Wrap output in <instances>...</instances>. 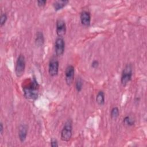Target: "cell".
<instances>
[{
  "label": "cell",
  "mask_w": 147,
  "mask_h": 147,
  "mask_svg": "<svg viewBox=\"0 0 147 147\" xmlns=\"http://www.w3.org/2000/svg\"><path fill=\"white\" fill-rule=\"evenodd\" d=\"M39 85L35 78H33L29 86H26L22 88L25 97L29 100H36L38 98Z\"/></svg>",
  "instance_id": "obj_1"
},
{
  "label": "cell",
  "mask_w": 147,
  "mask_h": 147,
  "mask_svg": "<svg viewBox=\"0 0 147 147\" xmlns=\"http://www.w3.org/2000/svg\"><path fill=\"white\" fill-rule=\"evenodd\" d=\"M72 135V122L71 120H67L61 131V140L63 141H69Z\"/></svg>",
  "instance_id": "obj_2"
},
{
  "label": "cell",
  "mask_w": 147,
  "mask_h": 147,
  "mask_svg": "<svg viewBox=\"0 0 147 147\" xmlns=\"http://www.w3.org/2000/svg\"><path fill=\"white\" fill-rule=\"evenodd\" d=\"M25 58L23 55L21 54L17 57L16 63L15 73L17 77L20 78L24 75L25 69Z\"/></svg>",
  "instance_id": "obj_3"
},
{
  "label": "cell",
  "mask_w": 147,
  "mask_h": 147,
  "mask_svg": "<svg viewBox=\"0 0 147 147\" xmlns=\"http://www.w3.org/2000/svg\"><path fill=\"white\" fill-rule=\"evenodd\" d=\"M133 75V70L132 67L130 64H127L123 68L121 78V82L123 86H126L132 78Z\"/></svg>",
  "instance_id": "obj_4"
},
{
  "label": "cell",
  "mask_w": 147,
  "mask_h": 147,
  "mask_svg": "<svg viewBox=\"0 0 147 147\" xmlns=\"http://www.w3.org/2000/svg\"><path fill=\"white\" fill-rule=\"evenodd\" d=\"M65 41L63 37H58L55 42V51L57 56H60L63 55L65 51Z\"/></svg>",
  "instance_id": "obj_5"
},
{
  "label": "cell",
  "mask_w": 147,
  "mask_h": 147,
  "mask_svg": "<svg viewBox=\"0 0 147 147\" xmlns=\"http://www.w3.org/2000/svg\"><path fill=\"white\" fill-rule=\"evenodd\" d=\"M75 68L72 65H68L65 71V80L68 86H71L74 80Z\"/></svg>",
  "instance_id": "obj_6"
},
{
  "label": "cell",
  "mask_w": 147,
  "mask_h": 147,
  "mask_svg": "<svg viewBox=\"0 0 147 147\" xmlns=\"http://www.w3.org/2000/svg\"><path fill=\"white\" fill-rule=\"evenodd\" d=\"M59 61L53 57L51 59L49 67H48V72L50 76L53 77L57 75L59 72Z\"/></svg>",
  "instance_id": "obj_7"
},
{
  "label": "cell",
  "mask_w": 147,
  "mask_h": 147,
  "mask_svg": "<svg viewBox=\"0 0 147 147\" xmlns=\"http://www.w3.org/2000/svg\"><path fill=\"white\" fill-rule=\"evenodd\" d=\"M56 31L58 37H63L66 33L67 28L65 21L63 19H58L56 23Z\"/></svg>",
  "instance_id": "obj_8"
},
{
  "label": "cell",
  "mask_w": 147,
  "mask_h": 147,
  "mask_svg": "<svg viewBox=\"0 0 147 147\" xmlns=\"http://www.w3.org/2000/svg\"><path fill=\"white\" fill-rule=\"evenodd\" d=\"M80 19L81 24L84 26H88L90 25L91 23V14L88 11L83 10L80 13Z\"/></svg>",
  "instance_id": "obj_9"
},
{
  "label": "cell",
  "mask_w": 147,
  "mask_h": 147,
  "mask_svg": "<svg viewBox=\"0 0 147 147\" xmlns=\"http://www.w3.org/2000/svg\"><path fill=\"white\" fill-rule=\"evenodd\" d=\"M28 126L25 124H22L18 129V137L21 142H24L28 134Z\"/></svg>",
  "instance_id": "obj_10"
},
{
  "label": "cell",
  "mask_w": 147,
  "mask_h": 147,
  "mask_svg": "<svg viewBox=\"0 0 147 147\" xmlns=\"http://www.w3.org/2000/svg\"><path fill=\"white\" fill-rule=\"evenodd\" d=\"M69 2L68 1L63 0V1H56L53 3V7L56 11L60 10L64 7Z\"/></svg>",
  "instance_id": "obj_11"
},
{
  "label": "cell",
  "mask_w": 147,
  "mask_h": 147,
  "mask_svg": "<svg viewBox=\"0 0 147 147\" xmlns=\"http://www.w3.org/2000/svg\"><path fill=\"white\" fill-rule=\"evenodd\" d=\"M96 102L99 106H103L105 103V95L103 91H99L96 96Z\"/></svg>",
  "instance_id": "obj_12"
},
{
  "label": "cell",
  "mask_w": 147,
  "mask_h": 147,
  "mask_svg": "<svg viewBox=\"0 0 147 147\" xmlns=\"http://www.w3.org/2000/svg\"><path fill=\"white\" fill-rule=\"evenodd\" d=\"M44 37L42 32H37L35 38L36 45L38 47L42 46L44 43Z\"/></svg>",
  "instance_id": "obj_13"
},
{
  "label": "cell",
  "mask_w": 147,
  "mask_h": 147,
  "mask_svg": "<svg viewBox=\"0 0 147 147\" xmlns=\"http://www.w3.org/2000/svg\"><path fill=\"white\" fill-rule=\"evenodd\" d=\"M123 124L127 126H132L135 123V119L131 116L127 115L123 119Z\"/></svg>",
  "instance_id": "obj_14"
},
{
  "label": "cell",
  "mask_w": 147,
  "mask_h": 147,
  "mask_svg": "<svg viewBox=\"0 0 147 147\" xmlns=\"http://www.w3.org/2000/svg\"><path fill=\"white\" fill-rule=\"evenodd\" d=\"M119 115V109L117 107H114L112 108L111 110V113H110V116L112 119H116Z\"/></svg>",
  "instance_id": "obj_15"
},
{
  "label": "cell",
  "mask_w": 147,
  "mask_h": 147,
  "mask_svg": "<svg viewBox=\"0 0 147 147\" xmlns=\"http://www.w3.org/2000/svg\"><path fill=\"white\" fill-rule=\"evenodd\" d=\"M83 80L82 79L79 77L77 78L76 82H75V88L78 92H80L83 88Z\"/></svg>",
  "instance_id": "obj_16"
},
{
  "label": "cell",
  "mask_w": 147,
  "mask_h": 147,
  "mask_svg": "<svg viewBox=\"0 0 147 147\" xmlns=\"http://www.w3.org/2000/svg\"><path fill=\"white\" fill-rule=\"evenodd\" d=\"M7 19V16L6 13H3L1 15V18H0V25L1 26H2L6 22Z\"/></svg>",
  "instance_id": "obj_17"
},
{
  "label": "cell",
  "mask_w": 147,
  "mask_h": 147,
  "mask_svg": "<svg viewBox=\"0 0 147 147\" xmlns=\"http://www.w3.org/2000/svg\"><path fill=\"white\" fill-rule=\"evenodd\" d=\"M37 3L38 6L43 7L47 3V1H45V0H38V1H37Z\"/></svg>",
  "instance_id": "obj_18"
},
{
  "label": "cell",
  "mask_w": 147,
  "mask_h": 147,
  "mask_svg": "<svg viewBox=\"0 0 147 147\" xmlns=\"http://www.w3.org/2000/svg\"><path fill=\"white\" fill-rule=\"evenodd\" d=\"M99 61L96 60H94L92 61V62L91 63V67L95 69V68H97L99 66Z\"/></svg>",
  "instance_id": "obj_19"
},
{
  "label": "cell",
  "mask_w": 147,
  "mask_h": 147,
  "mask_svg": "<svg viewBox=\"0 0 147 147\" xmlns=\"http://www.w3.org/2000/svg\"><path fill=\"white\" fill-rule=\"evenodd\" d=\"M51 145L52 147H57L59 146L58 142L56 139H52L51 141Z\"/></svg>",
  "instance_id": "obj_20"
},
{
  "label": "cell",
  "mask_w": 147,
  "mask_h": 147,
  "mask_svg": "<svg viewBox=\"0 0 147 147\" xmlns=\"http://www.w3.org/2000/svg\"><path fill=\"white\" fill-rule=\"evenodd\" d=\"M3 123L2 122H1L0 123V133L1 135L3 134Z\"/></svg>",
  "instance_id": "obj_21"
}]
</instances>
